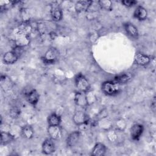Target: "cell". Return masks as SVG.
<instances>
[{"label": "cell", "mask_w": 156, "mask_h": 156, "mask_svg": "<svg viewBox=\"0 0 156 156\" xmlns=\"http://www.w3.org/2000/svg\"><path fill=\"white\" fill-rule=\"evenodd\" d=\"M101 90L106 96H115L120 93L121 88L119 85L113 80H107L102 83Z\"/></svg>", "instance_id": "6da1fadb"}, {"label": "cell", "mask_w": 156, "mask_h": 156, "mask_svg": "<svg viewBox=\"0 0 156 156\" xmlns=\"http://www.w3.org/2000/svg\"><path fill=\"white\" fill-rule=\"evenodd\" d=\"M74 84L77 91L88 93L91 90V85L88 80L82 73H78L75 76Z\"/></svg>", "instance_id": "7a4b0ae2"}, {"label": "cell", "mask_w": 156, "mask_h": 156, "mask_svg": "<svg viewBox=\"0 0 156 156\" xmlns=\"http://www.w3.org/2000/svg\"><path fill=\"white\" fill-rule=\"evenodd\" d=\"M60 57V52L58 49L55 47L49 48L44 53L41 59L45 64L51 65L56 63Z\"/></svg>", "instance_id": "3957f363"}, {"label": "cell", "mask_w": 156, "mask_h": 156, "mask_svg": "<svg viewBox=\"0 0 156 156\" xmlns=\"http://www.w3.org/2000/svg\"><path fill=\"white\" fill-rule=\"evenodd\" d=\"M73 121L77 126L87 125L90 122V117L83 110H77L73 116Z\"/></svg>", "instance_id": "277c9868"}, {"label": "cell", "mask_w": 156, "mask_h": 156, "mask_svg": "<svg viewBox=\"0 0 156 156\" xmlns=\"http://www.w3.org/2000/svg\"><path fill=\"white\" fill-rule=\"evenodd\" d=\"M87 93L79 91H77L75 93L74 96V101L77 106L83 108H85L88 106L89 102Z\"/></svg>", "instance_id": "5b68a950"}, {"label": "cell", "mask_w": 156, "mask_h": 156, "mask_svg": "<svg viewBox=\"0 0 156 156\" xmlns=\"http://www.w3.org/2000/svg\"><path fill=\"white\" fill-rule=\"evenodd\" d=\"M51 16L53 21H60L63 18V12L60 5L57 2H53L51 5Z\"/></svg>", "instance_id": "8992f818"}, {"label": "cell", "mask_w": 156, "mask_h": 156, "mask_svg": "<svg viewBox=\"0 0 156 156\" xmlns=\"http://www.w3.org/2000/svg\"><path fill=\"white\" fill-rule=\"evenodd\" d=\"M144 132V126L141 124H134L130 128V137L133 141H138L142 136Z\"/></svg>", "instance_id": "52a82bcc"}, {"label": "cell", "mask_w": 156, "mask_h": 156, "mask_svg": "<svg viewBox=\"0 0 156 156\" xmlns=\"http://www.w3.org/2000/svg\"><path fill=\"white\" fill-rule=\"evenodd\" d=\"M20 55L15 49L7 51L3 55V62L7 65H12L17 62Z\"/></svg>", "instance_id": "ba28073f"}, {"label": "cell", "mask_w": 156, "mask_h": 156, "mask_svg": "<svg viewBox=\"0 0 156 156\" xmlns=\"http://www.w3.org/2000/svg\"><path fill=\"white\" fill-rule=\"evenodd\" d=\"M124 30L126 34L133 39H138L139 37V32L137 27L131 23L127 22L123 25Z\"/></svg>", "instance_id": "9c48e42d"}, {"label": "cell", "mask_w": 156, "mask_h": 156, "mask_svg": "<svg viewBox=\"0 0 156 156\" xmlns=\"http://www.w3.org/2000/svg\"><path fill=\"white\" fill-rule=\"evenodd\" d=\"M53 141L54 140H52L50 137L44 140L41 146L42 152L43 154L46 155H50L55 152V146Z\"/></svg>", "instance_id": "30bf717a"}, {"label": "cell", "mask_w": 156, "mask_h": 156, "mask_svg": "<svg viewBox=\"0 0 156 156\" xmlns=\"http://www.w3.org/2000/svg\"><path fill=\"white\" fill-rule=\"evenodd\" d=\"M48 133L51 138L58 140L62 136V130L60 126H48Z\"/></svg>", "instance_id": "8fae6325"}, {"label": "cell", "mask_w": 156, "mask_h": 156, "mask_svg": "<svg viewBox=\"0 0 156 156\" xmlns=\"http://www.w3.org/2000/svg\"><path fill=\"white\" fill-rule=\"evenodd\" d=\"M80 132L78 130L73 131L70 133L66 140V144L68 147H73L76 146L79 141Z\"/></svg>", "instance_id": "7c38bea8"}, {"label": "cell", "mask_w": 156, "mask_h": 156, "mask_svg": "<svg viewBox=\"0 0 156 156\" xmlns=\"http://www.w3.org/2000/svg\"><path fill=\"white\" fill-rule=\"evenodd\" d=\"M134 63L137 65L144 66L147 65L151 62V57L142 53H136L134 56Z\"/></svg>", "instance_id": "4fadbf2b"}, {"label": "cell", "mask_w": 156, "mask_h": 156, "mask_svg": "<svg viewBox=\"0 0 156 156\" xmlns=\"http://www.w3.org/2000/svg\"><path fill=\"white\" fill-rule=\"evenodd\" d=\"M107 132V137L110 142L117 143L119 139L122 138L121 133L123 132L122 131H119L115 129H110Z\"/></svg>", "instance_id": "5bb4252c"}, {"label": "cell", "mask_w": 156, "mask_h": 156, "mask_svg": "<svg viewBox=\"0 0 156 156\" xmlns=\"http://www.w3.org/2000/svg\"><path fill=\"white\" fill-rule=\"evenodd\" d=\"M25 96L27 102L32 105H37L40 99V94L35 89L31 90Z\"/></svg>", "instance_id": "9a60e30c"}, {"label": "cell", "mask_w": 156, "mask_h": 156, "mask_svg": "<svg viewBox=\"0 0 156 156\" xmlns=\"http://www.w3.org/2000/svg\"><path fill=\"white\" fill-rule=\"evenodd\" d=\"M107 147L105 145L102 143H97L94 146L91 151V155L93 156H103L105 154Z\"/></svg>", "instance_id": "2e32d148"}, {"label": "cell", "mask_w": 156, "mask_h": 156, "mask_svg": "<svg viewBox=\"0 0 156 156\" xmlns=\"http://www.w3.org/2000/svg\"><path fill=\"white\" fill-rule=\"evenodd\" d=\"M147 16V12L146 9L141 5L136 7L133 12V17L139 21H144Z\"/></svg>", "instance_id": "e0dca14e"}, {"label": "cell", "mask_w": 156, "mask_h": 156, "mask_svg": "<svg viewBox=\"0 0 156 156\" xmlns=\"http://www.w3.org/2000/svg\"><path fill=\"white\" fill-rule=\"evenodd\" d=\"M131 79L132 75L130 73H122L115 76L113 81L120 85L128 83Z\"/></svg>", "instance_id": "ac0fdd59"}, {"label": "cell", "mask_w": 156, "mask_h": 156, "mask_svg": "<svg viewBox=\"0 0 156 156\" xmlns=\"http://www.w3.org/2000/svg\"><path fill=\"white\" fill-rule=\"evenodd\" d=\"M15 140V137L11 133L6 131L1 132V144L6 145Z\"/></svg>", "instance_id": "d6986e66"}, {"label": "cell", "mask_w": 156, "mask_h": 156, "mask_svg": "<svg viewBox=\"0 0 156 156\" xmlns=\"http://www.w3.org/2000/svg\"><path fill=\"white\" fill-rule=\"evenodd\" d=\"M21 133L22 136L27 140L32 138L34 135V130L32 127L29 124H26L22 127Z\"/></svg>", "instance_id": "ffe728a7"}, {"label": "cell", "mask_w": 156, "mask_h": 156, "mask_svg": "<svg viewBox=\"0 0 156 156\" xmlns=\"http://www.w3.org/2000/svg\"><path fill=\"white\" fill-rule=\"evenodd\" d=\"M61 121V116L55 112L51 113L48 117V126H60Z\"/></svg>", "instance_id": "44dd1931"}, {"label": "cell", "mask_w": 156, "mask_h": 156, "mask_svg": "<svg viewBox=\"0 0 156 156\" xmlns=\"http://www.w3.org/2000/svg\"><path fill=\"white\" fill-rule=\"evenodd\" d=\"M92 1H79L75 4V10L77 12L80 13L87 11Z\"/></svg>", "instance_id": "7402d4cb"}, {"label": "cell", "mask_w": 156, "mask_h": 156, "mask_svg": "<svg viewBox=\"0 0 156 156\" xmlns=\"http://www.w3.org/2000/svg\"><path fill=\"white\" fill-rule=\"evenodd\" d=\"M126 126H127V123L126 121L122 118L118 119L115 122V124H114V129L119 131L124 132Z\"/></svg>", "instance_id": "603a6c76"}, {"label": "cell", "mask_w": 156, "mask_h": 156, "mask_svg": "<svg viewBox=\"0 0 156 156\" xmlns=\"http://www.w3.org/2000/svg\"><path fill=\"white\" fill-rule=\"evenodd\" d=\"M98 4L101 9L108 11L112 10V2L110 0H101L98 1Z\"/></svg>", "instance_id": "cb8c5ba5"}, {"label": "cell", "mask_w": 156, "mask_h": 156, "mask_svg": "<svg viewBox=\"0 0 156 156\" xmlns=\"http://www.w3.org/2000/svg\"><path fill=\"white\" fill-rule=\"evenodd\" d=\"M21 114V110L18 107H12L9 111V116L13 119L18 118Z\"/></svg>", "instance_id": "d4e9b609"}, {"label": "cell", "mask_w": 156, "mask_h": 156, "mask_svg": "<svg viewBox=\"0 0 156 156\" xmlns=\"http://www.w3.org/2000/svg\"><path fill=\"white\" fill-rule=\"evenodd\" d=\"M121 3L127 7H132L137 4V1L135 0H124L122 1Z\"/></svg>", "instance_id": "484cf974"}, {"label": "cell", "mask_w": 156, "mask_h": 156, "mask_svg": "<svg viewBox=\"0 0 156 156\" xmlns=\"http://www.w3.org/2000/svg\"><path fill=\"white\" fill-rule=\"evenodd\" d=\"M151 107L153 108L154 110H155V97L153 98L152 101L151 102Z\"/></svg>", "instance_id": "4316f807"}]
</instances>
